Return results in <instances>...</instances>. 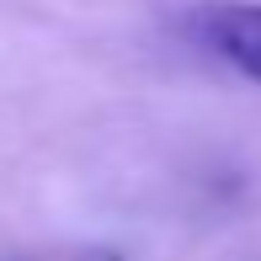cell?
Returning a JSON list of instances; mask_svg holds the SVG:
<instances>
[{"mask_svg":"<svg viewBox=\"0 0 261 261\" xmlns=\"http://www.w3.org/2000/svg\"><path fill=\"white\" fill-rule=\"evenodd\" d=\"M203 38H208V48H219V59H229L245 80L261 86V0L213 6L203 16Z\"/></svg>","mask_w":261,"mask_h":261,"instance_id":"obj_1","label":"cell"}]
</instances>
